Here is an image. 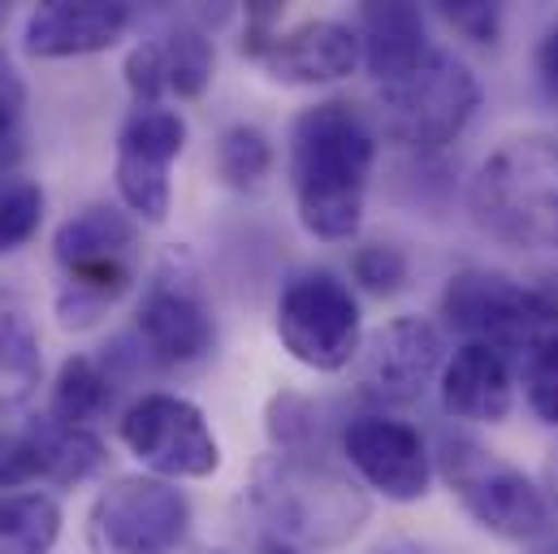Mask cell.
Listing matches in <instances>:
<instances>
[{
    "label": "cell",
    "instance_id": "6da1fadb",
    "mask_svg": "<svg viewBox=\"0 0 558 554\" xmlns=\"http://www.w3.org/2000/svg\"><path fill=\"white\" fill-rule=\"evenodd\" d=\"M377 127L351 100H320L290 122L286 173L299 226L325 243H351L377 169Z\"/></svg>",
    "mask_w": 558,
    "mask_h": 554
},
{
    "label": "cell",
    "instance_id": "7a4b0ae2",
    "mask_svg": "<svg viewBox=\"0 0 558 554\" xmlns=\"http://www.w3.org/2000/svg\"><path fill=\"white\" fill-rule=\"evenodd\" d=\"M468 213L511 252H558V135L502 138L468 182Z\"/></svg>",
    "mask_w": 558,
    "mask_h": 554
},
{
    "label": "cell",
    "instance_id": "3957f363",
    "mask_svg": "<svg viewBox=\"0 0 558 554\" xmlns=\"http://www.w3.org/2000/svg\"><path fill=\"white\" fill-rule=\"evenodd\" d=\"M256 503L274 520L286 546L333 551L347 546L368 520V494L312 450H278L256 468Z\"/></svg>",
    "mask_w": 558,
    "mask_h": 554
},
{
    "label": "cell",
    "instance_id": "277c9868",
    "mask_svg": "<svg viewBox=\"0 0 558 554\" xmlns=\"http://www.w3.org/2000/svg\"><path fill=\"white\" fill-rule=\"evenodd\" d=\"M433 472L446 481L459 507L502 542H537L550 529V503L542 485L472 433L446 429L433 446Z\"/></svg>",
    "mask_w": 558,
    "mask_h": 554
},
{
    "label": "cell",
    "instance_id": "5b68a950",
    "mask_svg": "<svg viewBox=\"0 0 558 554\" xmlns=\"http://www.w3.org/2000/svg\"><path fill=\"white\" fill-rule=\"evenodd\" d=\"M441 316L463 342H485L507 360H520L558 334V294L494 269H463L441 290Z\"/></svg>",
    "mask_w": 558,
    "mask_h": 554
},
{
    "label": "cell",
    "instance_id": "8992f818",
    "mask_svg": "<svg viewBox=\"0 0 558 554\" xmlns=\"http://www.w3.org/2000/svg\"><path fill=\"white\" fill-rule=\"evenodd\" d=\"M481 109L476 74L446 48H433L412 74L377 92V138L408 152H441L468 131Z\"/></svg>",
    "mask_w": 558,
    "mask_h": 554
},
{
    "label": "cell",
    "instance_id": "52a82bcc",
    "mask_svg": "<svg viewBox=\"0 0 558 554\" xmlns=\"http://www.w3.org/2000/svg\"><path fill=\"white\" fill-rule=\"evenodd\" d=\"M278 338L286 356L312 373L351 369L364 347V312L355 290L329 269L294 274L278 294Z\"/></svg>",
    "mask_w": 558,
    "mask_h": 554
},
{
    "label": "cell",
    "instance_id": "ba28073f",
    "mask_svg": "<svg viewBox=\"0 0 558 554\" xmlns=\"http://www.w3.org/2000/svg\"><path fill=\"white\" fill-rule=\"evenodd\" d=\"M122 446L160 481H204L221 468V442L191 399L151 390L118 420Z\"/></svg>",
    "mask_w": 558,
    "mask_h": 554
},
{
    "label": "cell",
    "instance_id": "9c48e42d",
    "mask_svg": "<svg viewBox=\"0 0 558 554\" xmlns=\"http://www.w3.org/2000/svg\"><path fill=\"white\" fill-rule=\"evenodd\" d=\"M191 533V498L160 477H118L92 503L100 554H173Z\"/></svg>",
    "mask_w": 558,
    "mask_h": 554
},
{
    "label": "cell",
    "instance_id": "30bf717a",
    "mask_svg": "<svg viewBox=\"0 0 558 554\" xmlns=\"http://www.w3.org/2000/svg\"><path fill=\"white\" fill-rule=\"evenodd\" d=\"M186 147V118L169 105L131 109V118L118 131V160H113V182L122 195V208L160 226L173 204V165Z\"/></svg>",
    "mask_w": 558,
    "mask_h": 554
},
{
    "label": "cell",
    "instance_id": "8fae6325",
    "mask_svg": "<svg viewBox=\"0 0 558 554\" xmlns=\"http://www.w3.org/2000/svg\"><path fill=\"white\" fill-rule=\"evenodd\" d=\"M446 360H450V351H446V334L437 321L395 316L364 338L355 373H360V390L373 404L408 408V404L424 399L428 386H437Z\"/></svg>",
    "mask_w": 558,
    "mask_h": 554
},
{
    "label": "cell",
    "instance_id": "7c38bea8",
    "mask_svg": "<svg viewBox=\"0 0 558 554\" xmlns=\"http://www.w3.org/2000/svg\"><path fill=\"white\" fill-rule=\"evenodd\" d=\"M342 459L390 503H420L433 485V450L424 433L395 416H355L342 429Z\"/></svg>",
    "mask_w": 558,
    "mask_h": 554
},
{
    "label": "cell",
    "instance_id": "4fadbf2b",
    "mask_svg": "<svg viewBox=\"0 0 558 554\" xmlns=\"http://www.w3.org/2000/svg\"><path fill=\"white\" fill-rule=\"evenodd\" d=\"M135 334H140L143 351L160 369H182V364H199L213 351L217 321H213L208 299L195 290V281L165 269L143 290Z\"/></svg>",
    "mask_w": 558,
    "mask_h": 554
},
{
    "label": "cell",
    "instance_id": "5bb4252c",
    "mask_svg": "<svg viewBox=\"0 0 558 554\" xmlns=\"http://www.w3.org/2000/svg\"><path fill=\"white\" fill-rule=\"evenodd\" d=\"M256 61L269 74V83H281V87H329L351 79L364 57L351 22L307 17L299 26L278 31Z\"/></svg>",
    "mask_w": 558,
    "mask_h": 554
},
{
    "label": "cell",
    "instance_id": "9a60e30c",
    "mask_svg": "<svg viewBox=\"0 0 558 554\" xmlns=\"http://www.w3.org/2000/svg\"><path fill=\"white\" fill-rule=\"evenodd\" d=\"M135 22L131 4L118 0H52L35 4L22 26V48L35 61H65L109 52Z\"/></svg>",
    "mask_w": 558,
    "mask_h": 554
},
{
    "label": "cell",
    "instance_id": "2e32d148",
    "mask_svg": "<svg viewBox=\"0 0 558 554\" xmlns=\"http://www.w3.org/2000/svg\"><path fill=\"white\" fill-rule=\"evenodd\" d=\"M441 412L463 424H502L515 408V369L502 351L485 342H463L450 351L441 377Z\"/></svg>",
    "mask_w": 558,
    "mask_h": 554
},
{
    "label": "cell",
    "instance_id": "e0dca14e",
    "mask_svg": "<svg viewBox=\"0 0 558 554\" xmlns=\"http://www.w3.org/2000/svg\"><path fill=\"white\" fill-rule=\"evenodd\" d=\"M355 35H360V57L377 79V87L399 83L433 52L424 35V13L416 4H364L355 13Z\"/></svg>",
    "mask_w": 558,
    "mask_h": 554
},
{
    "label": "cell",
    "instance_id": "ac0fdd59",
    "mask_svg": "<svg viewBox=\"0 0 558 554\" xmlns=\"http://www.w3.org/2000/svg\"><path fill=\"white\" fill-rule=\"evenodd\" d=\"M140 239V221L118 204H87L65 217L52 234V256L65 274L100 269V265H131Z\"/></svg>",
    "mask_w": 558,
    "mask_h": 554
},
{
    "label": "cell",
    "instance_id": "d6986e66",
    "mask_svg": "<svg viewBox=\"0 0 558 554\" xmlns=\"http://www.w3.org/2000/svg\"><path fill=\"white\" fill-rule=\"evenodd\" d=\"M44 386V347L31 308L0 286V412L26 408Z\"/></svg>",
    "mask_w": 558,
    "mask_h": 554
},
{
    "label": "cell",
    "instance_id": "ffe728a7",
    "mask_svg": "<svg viewBox=\"0 0 558 554\" xmlns=\"http://www.w3.org/2000/svg\"><path fill=\"white\" fill-rule=\"evenodd\" d=\"M135 286V265H100V269H78L65 274L61 290H57V321L61 329H92L100 325Z\"/></svg>",
    "mask_w": 558,
    "mask_h": 554
},
{
    "label": "cell",
    "instance_id": "44dd1931",
    "mask_svg": "<svg viewBox=\"0 0 558 554\" xmlns=\"http://www.w3.org/2000/svg\"><path fill=\"white\" fill-rule=\"evenodd\" d=\"M61 503L44 490L0 494V554H52L61 542Z\"/></svg>",
    "mask_w": 558,
    "mask_h": 554
},
{
    "label": "cell",
    "instance_id": "7402d4cb",
    "mask_svg": "<svg viewBox=\"0 0 558 554\" xmlns=\"http://www.w3.org/2000/svg\"><path fill=\"white\" fill-rule=\"evenodd\" d=\"M109 399H113L109 369L92 356H70L57 369V382H52V395H48V420L65 424V429H87V420L105 412Z\"/></svg>",
    "mask_w": 558,
    "mask_h": 554
},
{
    "label": "cell",
    "instance_id": "603a6c76",
    "mask_svg": "<svg viewBox=\"0 0 558 554\" xmlns=\"http://www.w3.org/2000/svg\"><path fill=\"white\" fill-rule=\"evenodd\" d=\"M39 442H44V481L52 485H83L105 468V442L92 429H65L44 416Z\"/></svg>",
    "mask_w": 558,
    "mask_h": 554
},
{
    "label": "cell",
    "instance_id": "cb8c5ba5",
    "mask_svg": "<svg viewBox=\"0 0 558 554\" xmlns=\"http://www.w3.org/2000/svg\"><path fill=\"white\" fill-rule=\"evenodd\" d=\"M165 61H169V92L178 100H199L213 87L217 48L199 22H178L169 35H160Z\"/></svg>",
    "mask_w": 558,
    "mask_h": 554
},
{
    "label": "cell",
    "instance_id": "d4e9b609",
    "mask_svg": "<svg viewBox=\"0 0 558 554\" xmlns=\"http://www.w3.org/2000/svg\"><path fill=\"white\" fill-rule=\"evenodd\" d=\"M213 169L230 191H256L274 173V143L260 127L234 122V127H226L217 135Z\"/></svg>",
    "mask_w": 558,
    "mask_h": 554
},
{
    "label": "cell",
    "instance_id": "484cf974",
    "mask_svg": "<svg viewBox=\"0 0 558 554\" xmlns=\"http://www.w3.org/2000/svg\"><path fill=\"white\" fill-rule=\"evenodd\" d=\"M44 208H48V195L35 178H22V173L0 178V256L26 248L39 234Z\"/></svg>",
    "mask_w": 558,
    "mask_h": 554
},
{
    "label": "cell",
    "instance_id": "4316f807",
    "mask_svg": "<svg viewBox=\"0 0 558 554\" xmlns=\"http://www.w3.org/2000/svg\"><path fill=\"white\" fill-rule=\"evenodd\" d=\"M520 386L533 416L558 424V334L542 338L529 356H520Z\"/></svg>",
    "mask_w": 558,
    "mask_h": 554
},
{
    "label": "cell",
    "instance_id": "83f0119b",
    "mask_svg": "<svg viewBox=\"0 0 558 554\" xmlns=\"http://www.w3.org/2000/svg\"><path fill=\"white\" fill-rule=\"evenodd\" d=\"M408 274L412 265L395 243H360L351 252V277L368 294H399L408 286Z\"/></svg>",
    "mask_w": 558,
    "mask_h": 554
},
{
    "label": "cell",
    "instance_id": "f1b7e54d",
    "mask_svg": "<svg viewBox=\"0 0 558 554\" xmlns=\"http://www.w3.org/2000/svg\"><path fill=\"white\" fill-rule=\"evenodd\" d=\"M126 87L135 96V109H151L165 105L169 96V61H165V44L160 39H140L126 52Z\"/></svg>",
    "mask_w": 558,
    "mask_h": 554
},
{
    "label": "cell",
    "instance_id": "f546056e",
    "mask_svg": "<svg viewBox=\"0 0 558 554\" xmlns=\"http://www.w3.org/2000/svg\"><path fill=\"white\" fill-rule=\"evenodd\" d=\"M31 481H44L39 429H0V490H22Z\"/></svg>",
    "mask_w": 558,
    "mask_h": 554
},
{
    "label": "cell",
    "instance_id": "4dcf8cb0",
    "mask_svg": "<svg viewBox=\"0 0 558 554\" xmlns=\"http://www.w3.org/2000/svg\"><path fill=\"white\" fill-rule=\"evenodd\" d=\"M22 113H26V83L9 65V57H0V178H9L13 165L22 160Z\"/></svg>",
    "mask_w": 558,
    "mask_h": 554
},
{
    "label": "cell",
    "instance_id": "1f68e13d",
    "mask_svg": "<svg viewBox=\"0 0 558 554\" xmlns=\"http://www.w3.org/2000/svg\"><path fill=\"white\" fill-rule=\"evenodd\" d=\"M437 13L446 17L450 31H459L472 44H498V35H502V4L459 0V4H437Z\"/></svg>",
    "mask_w": 558,
    "mask_h": 554
},
{
    "label": "cell",
    "instance_id": "d6a6232c",
    "mask_svg": "<svg viewBox=\"0 0 558 554\" xmlns=\"http://www.w3.org/2000/svg\"><path fill=\"white\" fill-rule=\"evenodd\" d=\"M537 70H542L546 87L558 96V22L550 26V35H546V44H542V52H537Z\"/></svg>",
    "mask_w": 558,
    "mask_h": 554
},
{
    "label": "cell",
    "instance_id": "836d02e7",
    "mask_svg": "<svg viewBox=\"0 0 558 554\" xmlns=\"http://www.w3.org/2000/svg\"><path fill=\"white\" fill-rule=\"evenodd\" d=\"M542 494H546L550 507H558V446L546 455V468H542Z\"/></svg>",
    "mask_w": 558,
    "mask_h": 554
},
{
    "label": "cell",
    "instance_id": "e575fe53",
    "mask_svg": "<svg viewBox=\"0 0 558 554\" xmlns=\"http://www.w3.org/2000/svg\"><path fill=\"white\" fill-rule=\"evenodd\" d=\"M373 554H424L420 546H408V542H395V546H381V551H373Z\"/></svg>",
    "mask_w": 558,
    "mask_h": 554
},
{
    "label": "cell",
    "instance_id": "d590c367",
    "mask_svg": "<svg viewBox=\"0 0 558 554\" xmlns=\"http://www.w3.org/2000/svg\"><path fill=\"white\" fill-rule=\"evenodd\" d=\"M265 554H299V551H294V546H286V542H269Z\"/></svg>",
    "mask_w": 558,
    "mask_h": 554
},
{
    "label": "cell",
    "instance_id": "8d00e7d4",
    "mask_svg": "<svg viewBox=\"0 0 558 554\" xmlns=\"http://www.w3.org/2000/svg\"><path fill=\"white\" fill-rule=\"evenodd\" d=\"M4 13H9V9H4V4H0V26H4Z\"/></svg>",
    "mask_w": 558,
    "mask_h": 554
},
{
    "label": "cell",
    "instance_id": "74e56055",
    "mask_svg": "<svg viewBox=\"0 0 558 554\" xmlns=\"http://www.w3.org/2000/svg\"><path fill=\"white\" fill-rule=\"evenodd\" d=\"M213 554H221V551H213Z\"/></svg>",
    "mask_w": 558,
    "mask_h": 554
}]
</instances>
